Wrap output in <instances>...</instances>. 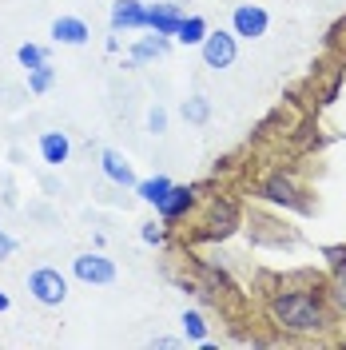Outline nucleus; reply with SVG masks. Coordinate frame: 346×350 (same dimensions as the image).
Instances as JSON below:
<instances>
[{"label": "nucleus", "mask_w": 346, "mask_h": 350, "mask_svg": "<svg viewBox=\"0 0 346 350\" xmlns=\"http://www.w3.org/2000/svg\"><path fill=\"white\" fill-rule=\"evenodd\" d=\"M88 24L80 21V16H60V21L52 24V40L56 44H72V48H80V44H88Z\"/></svg>", "instance_id": "ddd939ff"}, {"label": "nucleus", "mask_w": 346, "mask_h": 350, "mask_svg": "<svg viewBox=\"0 0 346 350\" xmlns=\"http://www.w3.org/2000/svg\"><path fill=\"white\" fill-rule=\"evenodd\" d=\"M330 299L338 303V310H346V267L334 271V286H330Z\"/></svg>", "instance_id": "412c9836"}, {"label": "nucleus", "mask_w": 346, "mask_h": 350, "mask_svg": "<svg viewBox=\"0 0 346 350\" xmlns=\"http://www.w3.org/2000/svg\"><path fill=\"white\" fill-rule=\"evenodd\" d=\"M28 291H32V299L44 306H60L68 299V279L56 271V267H36L32 275H28Z\"/></svg>", "instance_id": "f03ea898"}, {"label": "nucleus", "mask_w": 346, "mask_h": 350, "mask_svg": "<svg viewBox=\"0 0 346 350\" xmlns=\"http://www.w3.org/2000/svg\"><path fill=\"white\" fill-rule=\"evenodd\" d=\"M12 251H16V243L8 239V235H4V227H0V259H8Z\"/></svg>", "instance_id": "393cba45"}, {"label": "nucleus", "mask_w": 346, "mask_h": 350, "mask_svg": "<svg viewBox=\"0 0 346 350\" xmlns=\"http://www.w3.org/2000/svg\"><path fill=\"white\" fill-rule=\"evenodd\" d=\"M68 155H72V144H68L64 131H44L40 135V159L48 167H60L68 163Z\"/></svg>", "instance_id": "9b49d317"}, {"label": "nucleus", "mask_w": 346, "mask_h": 350, "mask_svg": "<svg viewBox=\"0 0 346 350\" xmlns=\"http://www.w3.org/2000/svg\"><path fill=\"white\" fill-rule=\"evenodd\" d=\"M16 60L32 72V68L48 64V52H44V48H36V44H21V48H16Z\"/></svg>", "instance_id": "aec40b11"}, {"label": "nucleus", "mask_w": 346, "mask_h": 350, "mask_svg": "<svg viewBox=\"0 0 346 350\" xmlns=\"http://www.w3.org/2000/svg\"><path fill=\"white\" fill-rule=\"evenodd\" d=\"M231 24H235V36H243V40H259L263 32H267V12L255 8V4H239Z\"/></svg>", "instance_id": "423d86ee"}, {"label": "nucleus", "mask_w": 346, "mask_h": 350, "mask_svg": "<svg viewBox=\"0 0 346 350\" xmlns=\"http://www.w3.org/2000/svg\"><path fill=\"white\" fill-rule=\"evenodd\" d=\"M148 24V4L144 0H116L111 4V28H144Z\"/></svg>", "instance_id": "0eeeda50"}, {"label": "nucleus", "mask_w": 346, "mask_h": 350, "mask_svg": "<svg viewBox=\"0 0 346 350\" xmlns=\"http://www.w3.org/2000/svg\"><path fill=\"white\" fill-rule=\"evenodd\" d=\"M52 84H56V68L52 64H40V68L28 72V92H32V96H44Z\"/></svg>", "instance_id": "a211bd4d"}, {"label": "nucleus", "mask_w": 346, "mask_h": 350, "mask_svg": "<svg viewBox=\"0 0 346 350\" xmlns=\"http://www.w3.org/2000/svg\"><path fill=\"white\" fill-rule=\"evenodd\" d=\"M183 334L195 338V342H207V323H203L199 310H183Z\"/></svg>", "instance_id": "6ab92c4d"}, {"label": "nucleus", "mask_w": 346, "mask_h": 350, "mask_svg": "<svg viewBox=\"0 0 346 350\" xmlns=\"http://www.w3.org/2000/svg\"><path fill=\"white\" fill-rule=\"evenodd\" d=\"M148 128H152L155 135H163V131H168V111L159 108V104H155V108L148 111Z\"/></svg>", "instance_id": "4be33fe9"}, {"label": "nucleus", "mask_w": 346, "mask_h": 350, "mask_svg": "<svg viewBox=\"0 0 346 350\" xmlns=\"http://www.w3.org/2000/svg\"><path fill=\"white\" fill-rule=\"evenodd\" d=\"M179 24H183V12L175 4H148V24L144 28H152L159 36H175Z\"/></svg>", "instance_id": "6e6552de"}, {"label": "nucleus", "mask_w": 346, "mask_h": 350, "mask_svg": "<svg viewBox=\"0 0 346 350\" xmlns=\"http://www.w3.org/2000/svg\"><path fill=\"white\" fill-rule=\"evenodd\" d=\"M235 227H239V207L231 199H215L211 203V219H207V235L211 239H227Z\"/></svg>", "instance_id": "39448f33"}, {"label": "nucleus", "mask_w": 346, "mask_h": 350, "mask_svg": "<svg viewBox=\"0 0 346 350\" xmlns=\"http://www.w3.org/2000/svg\"><path fill=\"white\" fill-rule=\"evenodd\" d=\"M203 36H207V24H203V16H183L179 32H175V40H179V44H203Z\"/></svg>", "instance_id": "dca6fc26"}, {"label": "nucleus", "mask_w": 346, "mask_h": 350, "mask_svg": "<svg viewBox=\"0 0 346 350\" xmlns=\"http://www.w3.org/2000/svg\"><path fill=\"white\" fill-rule=\"evenodd\" d=\"M267 310H271V319H275L282 330H291V334H315V330L326 327V310L310 291H287V295H275Z\"/></svg>", "instance_id": "f257e3e1"}, {"label": "nucleus", "mask_w": 346, "mask_h": 350, "mask_svg": "<svg viewBox=\"0 0 346 350\" xmlns=\"http://www.w3.org/2000/svg\"><path fill=\"white\" fill-rule=\"evenodd\" d=\"M199 48H203V64L215 68V72L235 64V36L231 32H207Z\"/></svg>", "instance_id": "20e7f679"}, {"label": "nucleus", "mask_w": 346, "mask_h": 350, "mask_svg": "<svg viewBox=\"0 0 346 350\" xmlns=\"http://www.w3.org/2000/svg\"><path fill=\"white\" fill-rule=\"evenodd\" d=\"M168 191H172V179H168V175H155V179H144V183H135V196L144 199V203H152V207H159Z\"/></svg>", "instance_id": "2eb2a0df"}, {"label": "nucleus", "mask_w": 346, "mask_h": 350, "mask_svg": "<svg viewBox=\"0 0 346 350\" xmlns=\"http://www.w3.org/2000/svg\"><path fill=\"white\" fill-rule=\"evenodd\" d=\"M0 310H8V295L4 291H0Z\"/></svg>", "instance_id": "bb28decb"}, {"label": "nucleus", "mask_w": 346, "mask_h": 350, "mask_svg": "<svg viewBox=\"0 0 346 350\" xmlns=\"http://www.w3.org/2000/svg\"><path fill=\"white\" fill-rule=\"evenodd\" d=\"M100 163H104V175H108L111 183H120V187H135L139 179H135V172H131V163H128V155H120V152H104L100 155Z\"/></svg>", "instance_id": "f8f14e48"}, {"label": "nucleus", "mask_w": 346, "mask_h": 350, "mask_svg": "<svg viewBox=\"0 0 346 350\" xmlns=\"http://www.w3.org/2000/svg\"><path fill=\"white\" fill-rule=\"evenodd\" d=\"M191 203H195L191 187H175L172 183V191H168L163 203H159V219H163V223H175V219H183L187 211H191Z\"/></svg>", "instance_id": "9d476101"}, {"label": "nucleus", "mask_w": 346, "mask_h": 350, "mask_svg": "<svg viewBox=\"0 0 346 350\" xmlns=\"http://www.w3.org/2000/svg\"><path fill=\"white\" fill-rule=\"evenodd\" d=\"M72 275L88 286H108V283H116V262L96 255V251H84V255L72 259Z\"/></svg>", "instance_id": "7ed1b4c3"}, {"label": "nucleus", "mask_w": 346, "mask_h": 350, "mask_svg": "<svg viewBox=\"0 0 346 350\" xmlns=\"http://www.w3.org/2000/svg\"><path fill=\"white\" fill-rule=\"evenodd\" d=\"M152 347H163V350H175V347H179V338H152Z\"/></svg>", "instance_id": "a878e982"}, {"label": "nucleus", "mask_w": 346, "mask_h": 350, "mask_svg": "<svg viewBox=\"0 0 346 350\" xmlns=\"http://www.w3.org/2000/svg\"><path fill=\"white\" fill-rule=\"evenodd\" d=\"M263 199H271V203H282V207H295L299 203V187H295V179L291 175H267V183H263Z\"/></svg>", "instance_id": "1a4fd4ad"}, {"label": "nucleus", "mask_w": 346, "mask_h": 350, "mask_svg": "<svg viewBox=\"0 0 346 350\" xmlns=\"http://www.w3.org/2000/svg\"><path fill=\"white\" fill-rule=\"evenodd\" d=\"M183 120H187V124H207V120H211V100H207V96L183 100Z\"/></svg>", "instance_id": "f3484780"}, {"label": "nucleus", "mask_w": 346, "mask_h": 350, "mask_svg": "<svg viewBox=\"0 0 346 350\" xmlns=\"http://www.w3.org/2000/svg\"><path fill=\"white\" fill-rule=\"evenodd\" d=\"M144 243H163V227L159 223H144Z\"/></svg>", "instance_id": "b1692460"}, {"label": "nucleus", "mask_w": 346, "mask_h": 350, "mask_svg": "<svg viewBox=\"0 0 346 350\" xmlns=\"http://www.w3.org/2000/svg\"><path fill=\"white\" fill-rule=\"evenodd\" d=\"M168 52V36H144V40H135V48H131V64H144V60H159Z\"/></svg>", "instance_id": "4468645a"}, {"label": "nucleus", "mask_w": 346, "mask_h": 350, "mask_svg": "<svg viewBox=\"0 0 346 350\" xmlns=\"http://www.w3.org/2000/svg\"><path fill=\"white\" fill-rule=\"evenodd\" d=\"M323 255L330 259V267H334V271H343V267H346V247H326Z\"/></svg>", "instance_id": "5701e85b"}]
</instances>
